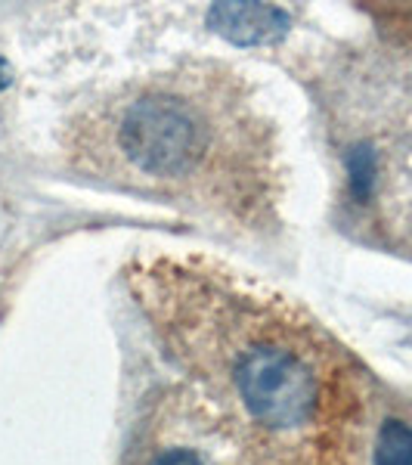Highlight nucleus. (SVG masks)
Masks as SVG:
<instances>
[{
	"label": "nucleus",
	"instance_id": "6",
	"mask_svg": "<svg viewBox=\"0 0 412 465\" xmlns=\"http://www.w3.org/2000/svg\"><path fill=\"white\" fill-rule=\"evenodd\" d=\"M6 84H10V69H6V63L0 59V90H4Z\"/></svg>",
	"mask_w": 412,
	"mask_h": 465
},
{
	"label": "nucleus",
	"instance_id": "3",
	"mask_svg": "<svg viewBox=\"0 0 412 465\" xmlns=\"http://www.w3.org/2000/svg\"><path fill=\"white\" fill-rule=\"evenodd\" d=\"M133 465H249L223 412L199 391H171L143 431Z\"/></svg>",
	"mask_w": 412,
	"mask_h": 465
},
{
	"label": "nucleus",
	"instance_id": "4",
	"mask_svg": "<svg viewBox=\"0 0 412 465\" xmlns=\"http://www.w3.org/2000/svg\"><path fill=\"white\" fill-rule=\"evenodd\" d=\"M208 22L217 35L227 41L254 47V44H273L291 28V19L286 10L270 4H242V0H230V4H214L208 10Z\"/></svg>",
	"mask_w": 412,
	"mask_h": 465
},
{
	"label": "nucleus",
	"instance_id": "1",
	"mask_svg": "<svg viewBox=\"0 0 412 465\" xmlns=\"http://www.w3.org/2000/svg\"><path fill=\"white\" fill-rule=\"evenodd\" d=\"M131 282L199 391L233 425L249 465L354 462L363 385L317 322L183 261H143Z\"/></svg>",
	"mask_w": 412,
	"mask_h": 465
},
{
	"label": "nucleus",
	"instance_id": "2",
	"mask_svg": "<svg viewBox=\"0 0 412 465\" xmlns=\"http://www.w3.org/2000/svg\"><path fill=\"white\" fill-rule=\"evenodd\" d=\"M100 168L233 212L270 202L267 127L221 72L155 78L96 122Z\"/></svg>",
	"mask_w": 412,
	"mask_h": 465
},
{
	"label": "nucleus",
	"instance_id": "5",
	"mask_svg": "<svg viewBox=\"0 0 412 465\" xmlns=\"http://www.w3.org/2000/svg\"><path fill=\"white\" fill-rule=\"evenodd\" d=\"M372 465H412V425L387 419L378 431Z\"/></svg>",
	"mask_w": 412,
	"mask_h": 465
}]
</instances>
